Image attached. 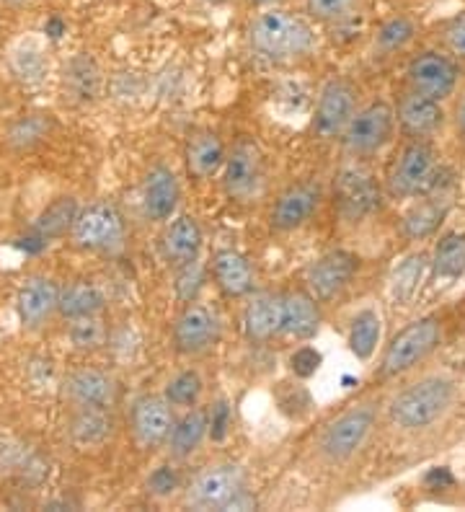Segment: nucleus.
Returning a JSON list of instances; mask_svg holds the SVG:
<instances>
[{"label": "nucleus", "mask_w": 465, "mask_h": 512, "mask_svg": "<svg viewBox=\"0 0 465 512\" xmlns=\"http://www.w3.org/2000/svg\"><path fill=\"white\" fill-rule=\"evenodd\" d=\"M267 184V166L254 138L241 135L228 150L223 166V189L230 202L236 205H254L264 194Z\"/></svg>", "instance_id": "nucleus-8"}, {"label": "nucleus", "mask_w": 465, "mask_h": 512, "mask_svg": "<svg viewBox=\"0 0 465 512\" xmlns=\"http://www.w3.org/2000/svg\"><path fill=\"white\" fill-rule=\"evenodd\" d=\"M437 182V150L429 140H409L388 171L385 189L393 200H411Z\"/></svg>", "instance_id": "nucleus-9"}, {"label": "nucleus", "mask_w": 465, "mask_h": 512, "mask_svg": "<svg viewBox=\"0 0 465 512\" xmlns=\"http://www.w3.org/2000/svg\"><path fill=\"white\" fill-rule=\"evenodd\" d=\"M323 205V187L318 179H300L287 184L277 194L272 210H269V225L277 233H292L308 225L313 215Z\"/></svg>", "instance_id": "nucleus-12"}, {"label": "nucleus", "mask_w": 465, "mask_h": 512, "mask_svg": "<svg viewBox=\"0 0 465 512\" xmlns=\"http://www.w3.org/2000/svg\"><path fill=\"white\" fill-rule=\"evenodd\" d=\"M251 3H256V6H272L277 0H251Z\"/></svg>", "instance_id": "nucleus-46"}, {"label": "nucleus", "mask_w": 465, "mask_h": 512, "mask_svg": "<svg viewBox=\"0 0 465 512\" xmlns=\"http://www.w3.org/2000/svg\"><path fill=\"white\" fill-rule=\"evenodd\" d=\"M440 342L442 321L437 316H424V319L411 321L385 347L383 360L378 365V378L380 381H391V378L409 373L416 365H422L440 347Z\"/></svg>", "instance_id": "nucleus-5"}, {"label": "nucleus", "mask_w": 465, "mask_h": 512, "mask_svg": "<svg viewBox=\"0 0 465 512\" xmlns=\"http://www.w3.org/2000/svg\"><path fill=\"white\" fill-rule=\"evenodd\" d=\"M202 394H205V381H202L199 370L194 368L179 370L174 378H168L166 388H163V396H166L168 404L174 406V409H181V412L197 406Z\"/></svg>", "instance_id": "nucleus-36"}, {"label": "nucleus", "mask_w": 465, "mask_h": 512, "mask_svg": "<svg viewBox=\"0 0 465 512\" xmlns=\"http://www.w3.org/2000/svg\"><path fill=\"white\" fill-rule=\"evenodd\" d=\"M360 109V88L349 78H329L313 109V132L321 140H341L347 125Z\"/></svg>", "instance_id": "nucleus-11"}, {"label": "nucleus", "mask_w": 465, "mask_h": 512, "mask_svg": "<svg viewBox=\"0 0 465 512\" xmlns=\"http://www.w3.org/2000/svg\"><path fill=\"white\" fill-rule=\"evenodd\" d=\"M205 264H202V259H194V262L189 264H181V267H176V282H174V293L176 298L181 300V303H194L199 295V290L205 288Z\"/></svg>", "instance_id": "nucleus-41"}, {"label": "nucleus", "mask_w": 465, "mask_h": 512, "mask_svg": "<svg viewBox=\"0 0 465 512\" xmlns=\"http://www.w3.org/2000/svg\"><path fill=\"white\" fill-rule=\"evenodd\" d=\"M8 6H26V3H29V0H6Z\"/></svg>", "instance_id": "nucleus-47"}, {"label": "nucleus", "mask_w": 465, "mask_h": 512, "mask_svg": "<svg viewBox=\"0 0 465 512\" xmlns=\"http://www.w3.org/2000/svg\"><path fill=\"white\" fill-rule=\"evenodd\" d=\"M460 78H463V63L455 60L450 52L424 50L411 57L406 65V88L437 101L455 96Z\"/></svg>", "instance_id": "nucleus-10"}, {"label": "nucleus", "mask_w": 465, "mask_h": 512, "mask_svg": "<svg viewBox=\"0 0 465 512\" xmlns=\"http://www.w3.org/2000/svg\"><path fill=\"white\" fill-rule=\"evenodd\" d=\"M396 109L388 101H370L367 107L357 109L352 122L341 135V148L354 161L378 156L396 138Z\"/></svg>", "instance_id": "nucleus-6"}, {"label": "nucleus", "mask_w": 465, "mask_h": 512, "mask_svg": "<svg viewBox=\"0 0 465 512\" xmlns=\"http://www.w3.org/2000/svg\"><path fill=\"white\" fill-rule=\"evenodd\" d=\"M210 435V409L207 406H192V409H184L179 417L174 419V427H171V435L166 440L168 456L174 461H186L192 458L202 443Z\"/></svg>", "instance_id": "nucleus-24"}, {"label": "nucleus", "mask_w": 465, "mask_h": 512, "mask_svg": "<svg viewBox=\"0 0 465 512\" xmlns=\"http://www.w3.org/2000/svg\"><path fill=\"white\" fill-rule=\"evenodd\" d=\"M380 205V189L370 176L349 169L339 176V210L347 220H360Z\"/></svg>", "instance_id": "nucleus-27"}, {"label": "nucleus", "mask_w": 465, "mask_h": 512, "mask_svg": "<svg viewBox=\"0 0 465 512\" xmlns=\"http://www.w3.org/2000/svg\"><path fill=\"white\" fill-rule=\"evenodd\" d=\"M145 489H148L150 497L155 500H171L174 494H179L184 489V476L176 469L174 458L166 463H158L153 471L145 479Z\"/></svg>", "instance_id": "nucleus-38"}, {"label": "nucleus", "mask_w": 465, "mask_h": 512, "mask_svg": "<svg viewBox=\"0 0 465 512\" xmlns=\"http://www.w3.org/2000/svg\"><path fill=\"white\" fill-rule=\"evenodd\" d=\"M357 272H360V256L352 251L334 249L321 254L310 264L305 272V285L318 303H329L352 285Z\"/></svg>", "instance_id": "nucleus-13"}, {"label": "nucleus", "mask_w": 465, "mask_h": 512, "mask_svg": "<svg viewBox=\"0 0 465 512\" xmlns=\"http://www.w3.org/2000/svg\"><path fill=\"white\" fill-rule=\"evenodd\" d=\"M378 419L380 404L375 399L357 401V404L341 409L316 432V438L310 443V456L318 466H326V469L349 466L370 443Z\"/></svg>", "instance_id": "nucleus-3"}, {"label": "nucleus", "mask_w": 465, "mask_h": 512, "mask_svg": "<svg viewBox=\"0 0 465 512\" xmlns=\"http://www.w3.org/2000/svg\"><path fill=\"white\" fill-rule=\"evenodd\" d=\"M393 109H396L398 130L409 140H432L445 127L447 114L442 109V101L416 94V91H409V88L398 96Z\"/></svg>", "instance_id": "nucleus-18"}, {"label": "nucleus", "mask_w": 465, "mask_h": 512, "mask_svg": "<svg viewBox=\"0 0 465 512\" xmlns=\"http://www.w3.org/2000/svg\"><path fill=\"white\" fill-rule=\"evenodd\" d=\"M442 44H445V52L465 63V11L455 13L453 19L442 24Z\"/></svg>", "instance_id": "nucleus-42"}, {"label": "nucleus", "mask_w": 465, "mask_h": 512, "mask_svg": "<svg viewBox=\"0 0 465 512\" xmlns=\"http://www.w3.org/2000/svg\"><path fill=\"white\" fill-rule=\"evenodd\" d=\"M205 246V233L194 215H174L161 233V256L168 267H181L199 259Z\"/></svg>", "instance_id": "nucleus-21"}, {"label": "nucleus", "mask_w": 465, "mask_h": 512, "mask_svg": "<svg viewBox=\"0 0 465 512\" xmlns=\"http://www.w3.org/2000/svg\"><path fill=\"white\" fill-rule=\"evenodd\" d=\"M455 127H458V135L463 138V143H465V94H463V99H460L458 109H455Z\"/></svg>", "instance_id": "nucleus-45"}, {"label": "nucleus", "mask_w": 465, "mask_h": 512, "mask_svg": "<svg viewBox=\"0 0 465 512\" xmlns=\"http://www.w3.org/2000/svg\"><path fill=\"white\" fill-rule=\"evenodd\" d=\"M447 215V205H440V202H432V200H424L419 205H414L409 213L403 215V223H401V233L411 241H422V238L432 236L440 223L445 220Z\"/></svg>", "instance_id": "nucleus-35"}, {"label": "nucleus", "mask_w": 465, "mask_h": 512, "mask_svg": "<svg viewBox=\"0 0 465 512\" xmlns=\"http://www.w3.org/2000/svg\"><path fill=\"white\" fill-rule=\"evenodd\" d=\"M416 32H419V26H416V21L411 19V16H406V13H396V16L385 19L383 24L378 26L375 39H372L375 52H380V55L385 57L403 52L416 39Z\"/></svg>", "instance_id": "nucleus-33"}, {"label": "nucleus", "mask_w": 465, "mask_h": 512, "mask_svg": "<svg viewBox=\"0 0 465 512\" xmlns=\"http://www.w3.org/2000/svg\"><path fill=\"white\" fill-rule=\"evenodd\" d=\"M243 489H248L246 469L233 461H217L199 469L186 481L181 494L184 505L192 510H228L233 497Z\"/></svg>", "instance_id": "nucleus-7"}, {"label": "nucleus", "mask_w": 465, "mask_h": 512, "mask_svg": "<svg viewBox=\"0 0 465 512\" xmlns=\"http://www.w3.org/2000/svg\"><path fill=\"white\" fill-rule=\"evenodd\" d=\"M176 409L163 394H140L130 406V430L140 450L163 448L174 427Z\"/></svg>", "instance_id": "nucleus-14"}, {"label": "nucleus", "mask_w": 465, "mask_h": 512, "mask_svg": "<svg viewBox=\"0 0 465 512\" xmlns=\"http://www.w3.org/2000/svg\"><path fill=\"white\" fill-rule=\"evenodd\" d=\"M285 298V319H282V337L295 342H308L321 331V303L308 290H290Z\"/></svg>", "instance_id": "nucleus-26"}, {"label": "nucleus", "mask_w": 465, "mask_h": 512, "mask_svg": "<svg viewBox=\"0 0 465 512\" xmlns=\"http://www.w3.org/2000/svg\"><path fill=\"white\" fill-rule=\"evenodd\" d=\"M424 267H427V256L424 254H411L398 264L391 277V293L398 303H409L414 298L416 288L422 282Z\"/></svg>", "instance_id": "nucleus-37"}, {"label": "nucleus", "mask_w": 465, "mask_h": 512, "mask_svg": "<svg viewBox=\"0 0 465 512\" xmlns=\"http://www.w3.org/2000/svg\"><path fill=\"white\" fill-rule=\"evenodd\" d=\"M114 435V419L101 406H73L68 419V438L78 450L104 448Z\"/></svg>", "instance_id": "nucleus-23"}, {"label": "nucleus", "mask_w": 465, "mask_h": 512, "mask_svg": "<svg viewBox=\"0 0 465 512\" xmlns=\"http://www.w3.org/2000/svg\"><path fill=\"white\" fill-rule=\"evenodd\" d=\"M323 365V355L316 350V347H310V344H303L298 350L290 355V370L298 375L300 381H308L313 375L321 370Z\"/></svg>", "instance_id": "nucleus-43"}, {"label": "nucleus", "mask_w": 465, "mask_h": 512, "mask_svg": "<svg viewBox=\"0 0 465 512\" xmlns=\"http://www.w3.org/2000/svg\"><path fill=\"white\" fill-rule=\"evenodd\" d=\"M282 319H285L282 293H272V290L251 293L241 313L243 337L254 344L272 342V339L282 337Z\"/></svg>", "instance_id": "nucleus-19"}, {"label": "nucleus", "mask_w": 465, "mask_h": 512, "mask_svg": "<svg viewBox=\"0 0 465 512\" xmlns=\"http://www.w3.org/2000/svg\"><path fill=\"white\" fill-rule=\"evenodd\" d=\"M81 205L75 200L73 194H62V197H55L50 205L44 207L42 215L34 223V231L39 233L42 238H62L70 236V228L75 223V215H78Z\"/></svg>", "instance_id": "nucleus-31"}, {"label": "nucleus", "mask_w": 465, "mask_h": 512, "mask_svg": "<svg viewBox=\"0 0 465 512\" xmlns=\"http://www.w3.org/2000/svg\"><path fill=\"white\" fill-rule=\"evenodd\" d=\"M181 202L179 179L166 163H155L143 182V215L150 223L166 225L174 218Z\"/></svg>", "instance_id": "nucleus-20"}, {"label": "nucleus", "mask_w": 465, "mask_h": 512, "mask_svg": "<svg viewBox=\"0 0 465 512\" xmlns=\"http://www.w3.org/2000/svg\"><path fill=\"white\" fill-rule=\"evenodd\" d=\"M106 308L104 290L91 280H73L68 285H62L60 290V308L57 316L65 321L81 319V316H93Z\"/></svg>", "instance_id": "nucleus-28"}, {"label": "nucleus", "mask_w": 465, "mask_h": 512, "mask_svg": "<svg viewBox=\"0 0 465 512\" xmlns=\"http://www.w3.org/2000/svg\"><path fill=\"white\" fill-rule=\"evenodd\" d=\"M212 280L228 300H241L256 290V272L248 256L236 249H220L212 256Z\"/></svg>", "instance_id": "nucleus-22"}, {"label": "nucleus", "mask_w": 465, "mask_h": 512, "mask_svg": "<svg viewBox=\"0 0 465 512\" xmlns=\"http://www.w3.org/2000/svg\"><path fill=\"white\" fill-rule=\"evenodd\" d=\"M248 47L267 63H300L318 47L316 29L298 13L267 8L248 21Z\"/></svg>", "instance_id": "nucleus-2"}, {"label": "nucleus", "mask_w": 465, "mask_h": 512, "mask_svg": "<svg viewBox=\"0 0 465 512\" xmlns=\"http://www.w3.org/2000/svg\"><path fill=\"white\" fill-rule=\"evenodd\" d=\"M230 425V406L228 401H217L210 409V435L215 440H223Z\"/></svg>", "instance_id": "nucleus-44"}, {"label": "nucleus", "mask_w": 465, "mask_h": 512, "mask_svg": "<svg viewBox=\"0 0 465 512\" xmlns=\"http://www.w3.org/2000/svg\"><path fill=\"white\" fill-rule=\"evenodd\" d=\"M458 399V381L447 373H427L398 388L385 404V417L398 432L416 435L450 414Z\"/></svg>", "instance_id": "nucleus-1"}, {"label": "nucleus", "mask_w": 465, "mask_h": 512, "mask_svg": "<svg viewBox=\"0 0 465 512\" xmlns=\"http://www.w3.org/2000/svg\"><path fill=\"white\" fill-rule=\"evenodd\" d=\"M96 83H99V75H96V68L86 57H75L68 70H65V88L73 94V99H91L96 94Z\"/></svg>", "instance_id": "nucleus-39"}, {"label": "nucleus", "mask_w": 465, "mask_h": 512, "mask_svg": "<svg viewBox=\"0 0 465 512\" xmlns=\"http://www.w3.org/2000/svg\"><path fill=\"white\" fill-rule=\"evenodd\" d=\"M432 275L440 280H458L465 275V233H445L432 251Z\"/></svg>", "instance_id": "nucleus-30"}, {"label": "nucleus", "mask_w": 465, "mask_h": 512, "mask_svg": "<svg viewBox=\"0 0 465 512\" xmlns=\"http://www.w3.org/2000/svg\"><path fill=\"white\" fill-rule=\"evenodd\" d=\"M217 339H220V321L215 313L207 306H199L197 300L186 303L171 329L174 350L184 357H197L215 347Z\"/></svg>", "instance_id": "nucleus-15"}, {"label": "nucleus", "mask_w": 465, "mask_h": 512, "mask_svg": "<svg viewBox=\"0 0 465 512\" xmlns=\"http://www.w3.org/2000/svg\"><path fill=\"white\" fill-rule=\"evenodd\" d=\"M55 130V117L50 112L19 114L6 130V145L13 153H29L39 148Z\"/></svg>", "instance_id": "nucleus-29"}, {"label": "nucleus", "mask_w": 465, "mask_h": 512, "mask_svg": "<svg viewBox=\"0 0 465 512\" xmlns=\"http://www.w3.org/2000/svg\"><path fill=\"white\" fill-rule=\"evenodd\" d=\"M62 285L50 275H31L16 293V313L26 331H42L57 316Z\"/></svg>", "instance_id": "nucleus-16"}, {"label": "nucleus", "mask_w": 465, "mask_h": 512, "mask_svg": "<svg viewBox=\"0 0 465 512\" xmlns=\"http://www.w3.org/2000/svg\"><path fill=\"white\" fill-rule=\"evenodd\" d=\"M225 156H228V148H225L223 138L212 130H197L192 138L186 140L184 148V161L186 171L197 182H207L212 176L223 174Z\"/></svg>", "instance_id": "nucleus-25"}, {"label": "nucleus", "mask_w": 465, "mask_h": 512, "mask_svg": "<svg viewBox=\"0 0 465 512\" xmlns=\"http://www.w3.org/2000/svg\"><path fill=\"white\" fill-rule=\"evenodd\" d=\"M380 331H383V326H380L378 311L362 308V311L352 319V324H349V352H352L357 360L367 363V360L375 355V350H378Z\"/></svg>", "instance_id": "nucleus-32"}, {"label": "nucleus", "mask_w": 465, "mask_h": 512, "mask_svg": "<svg viewBox=\"0 0 465 512\" xmlns=\"http://www.w3.org/2000/svg\"><path fill=\"white\" fill-rule=\"evenodd\" d=\"M127 241V220L122 210L109 200H93L83 205L70 228V244L86 254H117Z\"/></svg>", "instance_id": "nucleus-4"}, {"label": "nucleus", "mask_w": 465, "mask_h": 512, "mask_svg": "<svg viewBox=\"0 0 465 512\" xmlns=\"http://www.w3.org/2000/svg\"><path fill=\"white\" fill-rule=\"evenodd\" d=\"M360 6V0H303L305 16L316 24H339L347 21Z\"/></svg>", "instance_id": "nucleus-40"}, {"label": "nucleus", "mask_w": 465, "mask_h": 512, "mask_svg": "<svg viewBox=\"0 0 465 512\" xmlns=\"http://www.w3.org/2000/svg\"><path fill=\"white\" fill-rule=\"evenodd\" d=\"M60 394L62 399L68 401L70 409L73 406H101V409H112L119 399V383L109 370L83 365V368L70 370L62 378Z\"/></svg>", "instance_id": "nucleus-17"}, {"label": "nucleus", "mask_w": 465, "mask_h": 512, "mask_svg": "<svg viewBox=\"0 0 465 512\" xmlns=\"http://www.w3.org/2000/svg\"><path fill=\"white\" fill-rule=\"evenodd\" d=\"M68 342L75 352L93 355V352L104 350L106 344H109V324L101 319V313L81 316V319H70Z\"/></svg>", "instance_id": "nucleus-34"}]
</instances>
